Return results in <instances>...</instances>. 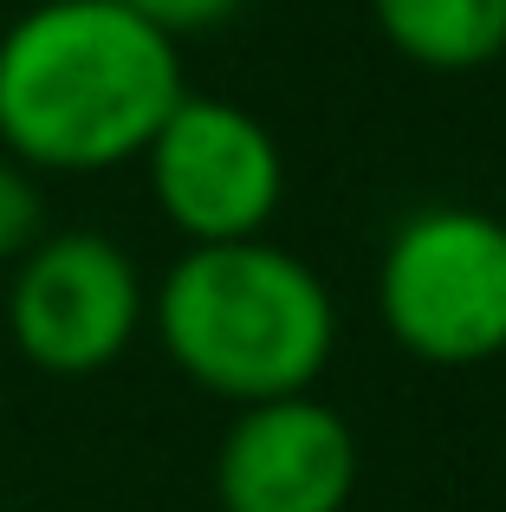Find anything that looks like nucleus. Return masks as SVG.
Segmentation results:
<instances>
[{"label": "nucleus", "mask_w": 506, "mask_h": 512, "mask_svg": "<svg viewBox=\"0 0 506 512\" xmlns=\"http://www.w3.org/2000/svg\"><path fill=\"white\" fill-rule=\"evenodd\" d=\"M182 52L124 0H39L0 33V150L26 169L137 163L182 104Z\"/></svg>", "instance_id": "nucleus-1"}, {"label": "nucleus", "mask_w": 506, "mask_h": 512, "mask_svg": "<svg viewBox=\"0 0 506 512\" xmlns=\"http://www.w3.org/2000/svg\"><path fill=\"white\" fill-rule=\"evenodd\" d=\"M163 357L221 402L305 396L338 350L331 286L273 240L189 247L150 292Z\"/></svg>", "instance_id": "nucleus-2"}, {"label": "nucleus", "mask_w": 506, "mask_h": 512, "mask_svg": "<svg viewBox=\"0 0 506 512\" xmlns=\"http://www.w3.org/2000/svg\"><path fill=\"white\" fill-rule=\"evenodd\" d=\"M377 312L429 370L506 357V221L468 201H435L396 221L377 260Z\"/></svg>", "instance_id": "nucleus-3"}, {"label": "nucleus", "mask_w": 506, "mask_h": 512, "mask_svg": "<svg viewBox=\"0 0 506 512\" xmlns=\"http://www.w3.org/2000/svg\"><path fill=\"white\" fill-rule=\"evenodd\" d=\"M150 318V286L137 260L98 227L39 234L33 253L13 260L7 331L33 370L46 376H98L137 344Z\"/></svg>", "instance_id": "nucleus-4"}, {"label": "nucleus", "mask_w": 506, "mask_h": 512, "mask_svg": "<svg viewBox=\"0 0 506 512\" xmlns=\"http://www.w3.org/2000/svg\"><path fill=\"white\" fill-rule=\"evenodd\" d=\"M150 195L163 221L189 247H228V240H260L266 221L286 201V156L279 137L228 98H195L163 117V130L143 150Z\"/></svg>", "instance_id": "nucleus-5"}, {"label": "nucleus", "mask_w": 506, "mask_h": 512, "mask_svg": "<svg viewBox=\"0 0 506 512\" xmlns=\"http://www.w3.org/2000/svg\"><path fill=\"white\" fill-rule=\"evenodd\" d=\"M357 428L331 402L279 396L234 409L215 448L221 512H344L357 493Z\"/></svg>", "instance_id": "nucleus-6"}, {"label": "nucleus", "mask_w": 506, "mask_h": 512, "mask_svg": "<svg viewBox=\"0 0 506 512\" xmlns=\"http://www.w3.org/2000/svg\"><path fill=\"white\" fill-rule=\"evenodd\" d=\"M370 20L422 72H481L506 52V0H370Z\"/></svg>", "instance_id": "nucleus-7"}, {"label": "nucleus", "mask_w": 506, "mask_h": 512, "mask_svg": "<svg viewBox=\"0 0 506 512\" xmlns=\"http://www.w3.org/2000/svg\"><path fill=\"white\" fill-rule=\"evenodd\" d=\"M39 234H46V195H39V175L0 150V266H13L20 253H33Z\"/></svg>", "instance_id": "nucleus-8"}, {"label": "nucleus", "mask_w": 506, "mask_h": 512, "mask_svg": "<svg viewBox=\"0 0 506 512\" xmlns=\"http://www.w3.org/2000/svg\"><path fill=\"white\" fill-rule=\"evenodd\" d=\"M124 7H137L150 26H163L169 39H182V33H208V26L234 20L247 0H124Z\"/></svg>", "instance_id": "nucleus-9"}, {"label": "nucleus", "mask_w": 506, "mask_h": 512, "mask_svg": "<svg viewBox=\"0 0 506 512\" xmlns=\"http://www.w3.org/2000/svg\"><path fill=\"white\" fill-rule=\"evenodd\" d=\"M500 59H506V52H500Z\"/></svg>", "instance_id": "nucleus-10"}]
</instances>
